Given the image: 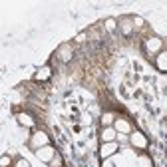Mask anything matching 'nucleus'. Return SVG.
<instances>
[{
    "label": "nucleus",
    "mask_w": 167,
    "mask_h": 167,
    "mask_svg": "<svg viewBox=\"0 0 167 167\" xmlns=\"http://www.w3.org/2000/svg\"><path fill=\"white\" fill-rule=\"evenodd\" d=\"M50 74H52L50 66H44L42 70H38V74H36V80H48V78H50Z\"/></svg>",
    "instance_id": "nucleus-1"
},
{
    "label": "nucleus",
    "mask_w": 167,
    "mask_h": 167,
    "mask_svg": "<svg viewBox=\"0 0 167 167\" xmlns=\"http://www.w3.org/2000/svg\"><path fill=\"white\" fill-rule=\"evenodd\" d=\"M18 121H20V125H26V127H32V125H34L32 117L26 116V114H20V116H18Z\"/></svg>",
    "instance_id": "nucleus-2"
},
{
    "label": "nucleus",
    "mask_w": 167,
    "mask_h": 167,
    "mask_svg": "<svg viewBox=\"0 0 167 167\" xmlns=\"http://www.w3.org/2000/svg\"><path fill=\"white\" fill-rule=\"evenodd\" d=\"M131 141H133L135 145H141V147H143V145H147V141L143 139V135H141V133H133V137H131Z\"/></svg>",
    "instance_id": "nucleus-3"
},
{
    "label": "nucleus",
    "mask_w": 167,
    "mask_h": 167,
    "mask_svg": "<svg viewBox=\"0 0 167 167\" xmlns=\"http://www.w3.org/2000/svg\"><path fill=\"white\" fill-rule=\"evenodd\" d=\"M101 137H103V141H107V143H110V141H112V139L116 137V131H114V129H103Z\"/></svg>",
    "instance_id": "nucleus-4"
},
{
    "label": "nucleus",
    "mask_w": 167,
    "mask_h": 167,
    "mask_svg": "<svg viewBox=\"0 0 167 167\" xmlns=\"http://www.w3.org/2000/svg\"><path fill=\"white\" fill-rule=\"evenodd\" d=\"M52 153H54V151H52L50 147H48V149H38V157H40V159H50Z\"/></svg>",
    "instance_id": "nucleus-5"
},
{
    "label": "nucleus",
    "mask_w": 167,
    "mask_h": 167,
    "mask_svg": "<svg viewBox=\"0 0 167 167\" xmlns=\"http://www.w3.org/2000/svg\"><path fill=\"white\" fill-rule=\"evenodd\" d=\"M114 149H116V145H114V143H110L107 147L103 145V147H101V155H103V157H105V155H112V151H114Z\"/></svg>",
    "instance_id": "nucleus-6"
},
{
    "label": "nucleus",
    "mask_w": 167,
    "mask_h": 167,
    "mask_svg": "<svg viewBox=\"0 0 167 167\" xmlns=\"http://www.w3.org/2000/svg\"><path fill=\"white\" fill-rule=\"evenodd\" d=\"M105 26H107V30H114V28H116V20H112V18L105 20Z\"/></svg>",
    "instance_id": "nucleus-7"
},
{
    "label": "nucleus",
    "mask_w": 167,
    "mask_h": 167,
    "mask_svg": "<svg viewBox=\"0 0 167 167\" xmlns=\"http://www.w3.org/2000/svg\"><path fill=\"white\" fill-rule=\"evenodd\" d=\"M62 165V159H60V155L58 157H54V161H52V167H60Z\"/></svg>",
    "instance_id": "nucleus-8"
},
{
    "label": "nucleus",
    "mask_w": 167,
    "mask_h": 167,
    "mask_svg": "<svg viewBox=\"0 0 167 167\" xmlns=\"http://www.w3.org/2000/svg\"><path fill=\"white\" fill-rule=\"evenodd\" d=\"M129 30H131V28H129V22H127V20H123V32L129 34Z\"/></svg>",
    "instance_id": "nucleus-9"
},
{
    "label": "nucleus",
    "mask_w": 167,
    "mask_h": 167,
    "mask_svg": "<svg viewBox=\"0 0 167 167\" xmlns=\"http://www.w3.org/2000/svg\"><path fill=\"white\" fill-rule=\"evenodd\" d=\"M10 165V157H2V167H8Z\"/></svg>",
    "instance_id": "nucleus-10"
},
{
    "label": "nucleus",
    "mask_w": 167,
    "mask_h": 167,
    "mask_svg": "<svg viewBox=\"0 0 167 167\" xmlns=\"http://www.w3.org/2000/svg\"><path fill=\"white\" fill-rule=\"evenodd\" d=\"M117 129H127V125L121 123V119H119V121H117Z\"/></svg>",
    "instance_id": "nucleus-11"
},
{
    "label": "nucleus",
    "mask_w": 167,
    "mask_h": 167,
    "mask_svg": "<svg viewBox=\"0 0 167 167\" xmlns=\"http://www.w3.org/2000/svg\"><path fill=\"white\" fill-rule=\"evenodd\" d=\"M103 123H112V116H103Z\"/></svg>",
    "instance_id": "nucleus-12"
},
{
    "label": "nucleus",
    "mask_w": 167,
    "mask_h": 167,
    "mask_svg": "<svg viewBox=\"0 0 167 167\" xmlns=\"http://www.w3.org/2000/svg\"><path fill=\"white\" fill-rule=\"evenodd\" d=\"M18 167H28V163H26V161H20V163H18Z\"/></svg>",
    "instance_id": "nucleus-13"
}]
</instances>
